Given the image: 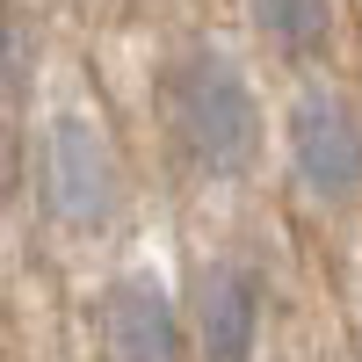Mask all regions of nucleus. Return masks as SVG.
Here are the masks:
<instances>
[{
    "instance_id": "5",
    "label": "nucleus",
    "mask_w": 362,
    "mask_h": 362,
    "mask_svg": "<svg viewBox=\"0 0 362 362\" xmlns=\"http://www.w3.org/2000/svg\"><path fill=\"white\" fill-rule=\"evenodd\" d=\"M102 334L116 362H181V312L153 268L116 276L102 297Z\"/></svg>"
},
{
    "instance_id": "1",
    "label": "nucleus",
    "mask_w": 362,
    "mask_h": 362,
    "mask_svg": "<svg viewBox=\"0 0 362 362\" xmlns=\"http://www.w3.org/2000/svg\"><path fill=\"white\" fill-rule=\"evenodd\" d=\"M160 109L167 131L181 145V160L210 181H239L261 160V102L247 73L232 66L225 51H181L167 80H160Z\"/></svg>"
},
{
    "instance_id": "2",
    "label": "nucleus",
    "mask_w": 362,
    "mask_h": 362,
    "mask_svg": "<svg viewBox=\"0 0 362 362\" xmlns=\"http://www.w3.org/2000/svg\"><path fill=\"white\" fill-rule=\"evenodd\" d=\"M290 167L334 210L362 196V109L341 87H305L290 102Z\"/></svg>"
},
{
    "instance_id": "4",
    "label": "nucleus",
    "mask_w": 362,
    "mask_h": 362,
    "mask_svg": "<svg viewBox=\"0 0 362 362\" xmlns=\"http://www.w3.org/2000/svg\"><path fill=\"white\" fill-rule=\"evenodd\" d=\"M261 348V276L239 261L196 268V355L203 362H254Z\"/></svg>"
},
{
    "instance_id": "7",
    "label": "nucleus",
    "mask_w": 362,
    "mask_h": 362,
    "mask_svg": "<svg viewBox=\"0 0 362 362\" xmlns=\"http://www.w3.org/2000/svg\"><path fill=\"white\" fill-rule=\"evenodd\" d=\"M22 95H29V22L8 15V102L22 109Z\"/></svg>"
},
{
    "instance_id": "3",
    "label": "nucleus",
    "mask_w": 362,
    "mask_h": 362,
    "mask_svg": "<svg viewBox=\"0 0 362 362\" xmlns=\"http://www.w3.org/2000/svg\"><path fill=\"white\" fill-rule=\"evenodd\" d=\"M116 196H124V181H116L109 138L87 116H58L44 131V203H51V218L66 232H95V225L116 218Z\"/></svg>"
},
{
    "instance_id": "6",
    "label": "nucleus",
    "mask_w": 362,
    "mask_h": 362,
    "mask_svg": "<svg viewBox=\"0 0 362 362\" xmlns=\"http://www.w3.org/2000/svg\"><path fill=\"white\" fill-rule=\"evenodd\" d=\"M254 29L290 58H312L334 44V0H247Z\"/></svg>"
}]
</instances>
